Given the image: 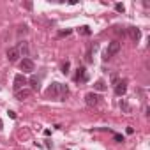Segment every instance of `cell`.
<instances>
[{"label":"cell","mask_w":150,"mask_h":150,"mask_svg":"<svg viewBox=\"0 0 150 150\" xmlns=\"http://www.w3.org/2000/svg\"><path fill=\"white\" fill-rule=\"evenodd\" d=\"M67 94H69V88L62 83H53L46 90V96L51 97V99H57V101H62V97H65Z\"/></svg>","instance_id":"obj_1"},{"label":"cell","mask_w":150,"mask_h":150,"mask_svg":"<svg viewBox=\"0 0 150 150\" xmlns=\"http://www.w3.org/2000/svg\"><path fill=\"white\" fill-rule=\"evenodd\" d=\"M120 51V42H117V41H113V42H110V46H108V50L104 51V60H110L113 55H117Z\"/></svg>","instance_id":"obj_2"},{"label":"cell","mask_w":150,"mask_h":150,"mask_svg":"<svg viewBox=\"0 0 150 150\" xmlns=\"http://www.w3.org/2000/svg\"><path fill=\"white\" fill-rule=\"evenodd\" d=\"M34 67H35V65H34V62H32L30 58H23V60L20 62V69H21L23 72H32Z\"/></svg>","instance_id":"obj_3"},{"label":"cell","mask_w":150,"mask_h":150,"mask_svg":"<svg viewBox=\"0 0 150 150\" xmlns=\"http://www.w3.org/2000/svg\"><path fill=\"white\" fill-rule=\"evenodd\" d=\"M25 85H27V78L23 76V74H16L14 76V88H16V92L21 90Z\"/></svg>","instance_id":"obj_4"},{"label":"cell","mask_w":150,"mask_h":150,"mask_svg":"<svg viewBox=\"0 0 150 150\" xmlns=\"http://www.w3.org/2000/svg\"><path fill=\"white\" fill-rule=\"evenodd\" d=\"M125 90H127V81H125V80L117 81V85H115V94H117V96H124Z\"/></svg>","instance_id":"obj_5"},{"label":"cell","mask_w":150,"mask_h":150,"mask_svg":"<svg viewBox=\"0 0 150 150\" xmlns=\"http://www.w3.org/2000/svg\"><path fill=\"white\" fill-rule=\"evenodd\" d=\"M18 57H20V50H18V48H9V50H7V58H9V62H16Z\"/></svg>","instance_id":"obj_6"},{"label":"cell","mask_w":150,"mask_h":150,"mask_svg":"<svg viewBox=\"0 0 150 150\" xmlns=\"http://www.w3.org/2000/svg\"><path fill=\"white\" fill-rule=\"evenodd\" d=\"M85 103H87L88 106H96V104L99 103V96H96V94H92V92H90V94H87V96H85Z\"/></svg>","instance_id":"obj_7"},{"label":"cell","mask_w":150,"mask_h":150,"mask_svg":"<svg viewBox=\"0 0 150 150\" xmlns=\"http://www.w3.org/2000/svg\"><path fill=\"white\" fill-rule=\"evenodd\" d=\"M30 94H32V90H30V88H21V90H18V92H16V99L23 101V99H27Z\"/></svg>","instance_id":"obj_8"},{"label":"cell","mask_w":150,"mask_h":150,"mask_svg":"<svg viewBox=\"0 0 150 150\" xmlns=\"http://www.w3.org/2000/svg\"><path fill=\"white\" fill-rule=\"evenodd\" d=\"M129 37H131L132 41H138V39L141 37V32H139V28H136V27H131V28H129Z\"/></svg>","instance_id":"obj_9"},{"label":"cell","mask_w":150,"mask_h":150,"mask_svg":"<svg viewBox=\"0 0 150 150\" xmlns=\"http://www.w3.org/2000/svg\"><path fill=\"white\" fill-rule=\"evenodd\" d=\"M76 81H85L87 80V74H85V69L83 67H80L78 69V72H76V78H74Z\"/></svg>","instance_id":"obj_10"},{"label":"cell","mask_w":150,"mask_h":150,"mask_svg":"<svg viewBox=\"0 0 150 150\" xmlns=\"http://www.w3.org/2000/svg\"><path fill=\"white\" fill-rule=\"evenodd\" d=\"M28 83L32 85V88H34V90H37V88H39V78H37V76H32V78L28 80Z\"/></svg>","instance_id":"obj_11"},{"label":"cell","mask_w":150,"mask_h":150,"mask_svg":"<svg viewBox=\"0 0 150 150\" xmlns=\"http://www.w3.org/2000/svg\"><path fill=\"white\" fill-rule=\"evenodd\" d=\"M94 88H96V90H99V92H103V90H106V83H104L103 80H99V81H96Z\"/></svg>","instance_id":"obj_12"},{"label":"cell","mask_w":150,"mask_h":150,"mask_svg":"<svg viewBox=\"0 0 150 150\" xmlns=\"http://www.w3.org/2000/svg\"><path fill=\"white\" fill-rule=\"evenodd\" d=\"M120 108H122L125 113H131V106L127 104V101H122V103H120Z\"/></svg>","instance_id":"obj_13"},{"label":"cell","mask_w":150,"mask_h":150,"mask_svg":"<svg viewBox=\"0 0 150 150\" xmlns=\"http://www.w3.org/2000/svg\"><path fill=\"white\" fill-rule=\"evenodd\" d=\"M78 32H80V34H83V35H90V28H88V27H80V28H78Z\"/></svg>","instance_id":"obj_14"},{"label":"cell","mask_w":150,"mask_h":150,"mask_svg":"<svg viewBox=\"0 0 150 150\" xmlns=\"http://www.w3.org/2000/svg\"><path fill=\"white\" fill-rule=\"evenodd\" d=\"M115 9H117L118 13H124V11H125V7H124V4H117V6H115Z\"/></svg>","instance_id":"obj_15"},{"label":"cell","mask_w":150,"mask_h":150,"mask_svg":"<svg viewBox=\"0 0 150 150\" xmlns=\"http://www.w3.org/2000/svg\"><path fill=\"white\" fill-rule=\"evenodd\" d=\"M62 72H64V74H67V72H69V62H65V64L62 65Z\"/></svg>","instance_id":"obj_16"},{"label":"cell","mask_w":150,"mask_h":150,"mask_svg":"<svg viewBox=\"0 0 150 150\" xmlns=\"http://www.w3.org/2000/svg\"><path fill=\"white\" fill-rule=\"evenodd\" d=\"M69 34H71V30H65V32H60L58 37H65V35H69Z\"/></svg>","instance_id":"obj_17"},{"label":"cell","mask_w":150,"mask_h":150,"mask_svg":"<svg viewBox=\"0 0 150 150\" xmlns=\"http://www.w3.org/2000/svg\"><path fill=\"white\" fill-rule=\"evenodd\" d=\"M115 139H117V141H122V139H124V138H122V136H120V134H115Z\"/></svg>","instance_id":"obj_18"},{"label":"cell","mask_w":150,"mask_h":150,"mask_svg":"<svg viewBox=\"0 0 150 150\" xmlns=\"http://www.w3.org/2000/svg\"><path fill=\"white\" fill-rule=\"evenodd\" d=\"M0 131H2V120H0Z\"/></svg>","instance_id":"obj_19"}]
</instances>
